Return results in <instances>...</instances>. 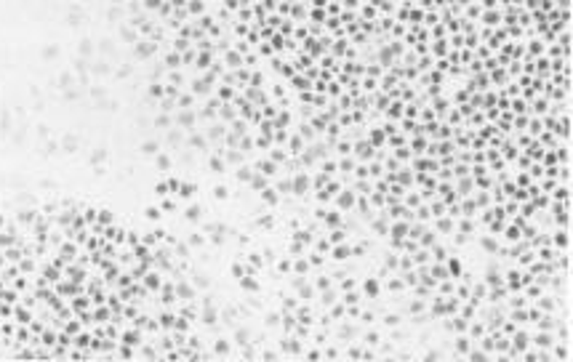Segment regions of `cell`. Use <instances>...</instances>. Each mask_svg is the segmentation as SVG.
Masks as SVG:
<instances>
[{
	"mask_svg": "<svg viewBox=\"0 0 573 362\" xmlns=\"http://www.w3.org/2000/svg\"><path fill=\"white\" fill-rule=\"evenodd\" d=\"M414 6H419L421 11H437V0H414Z\"/></svg>",
	"mask_w": 573,
	"mask_h": 362,
	"instance_id": "7dc6e473",
	"label": "cell"
},
{
	"mask_svg": "<svg viewBox=\"0 0 573 362\" xmlns=\"http://www.w3.org/2000/svg\"><path fill=\"white\" fill-rule=\"evenodd\" d=\"M352 245V258H363L370 250V240H349Z\"/></svg>",
	"mask_w": 573,
	"mask_h": 362,
	"instance_id": "7402d4cb",
	"label": "cell"
},
{
	"mask_svg": "<svg viewBox=\"0 0 573 362\" xmlns=\"http://www.w3.org/2000/svg\"><path fill=\"white\" fill-rule=\"evenodd\" d=\"M432 229L437 234H443V237H448V234L456 232V218H451V216H440V218H432Z\"/></svg>",
	"mask_w": 573,
	"mask_h": 362,
	"instance_id": "52a82bcc",
	"label": "cell"
},
{
	"mask_svg": "<svg viewBox=\"0 0 573 362\" xmlns=\"http://www.w3.org/2000/svg\"><path fill=\"white\" fill-rule=\"evenodd\" d=\"M520 216H522V218H528V221H533V216H536V205H533V200H525V203H520Z\"/></svg>",
	"mask_w": 573,
	"mask_h": 362,
	"instance_id": "e575fe53",
	"label": "cell"
},
{
	"mask_svg": "<svg viewBox=\"0 0 573 362\" xmlns=\"http://www.w3.org/2000/svg\"><path fill=\"white\" fill-rule=\"evenodd\" d=\"M480 27H501V8H493V11H483L477 19Z\"/></svg>",
	"mask_w": 573,
	"mask_h": 362,
	"instance_id": "ba28073f",
	"label": "cell"
},
{
	"mask_svg": "<svg viewBox=\"0 0 573 362\" xmlns=\"http://www.w3.org/2000/svg\"><path fill=\"white\" fill-rule=\"evenodd\" d=\"M341 8H352V11H357L360 6H363V0H339Z\"/></svg>",
	"mask_w": 573,
	"mask_h": 362,
	"instance_id": "f907efd6",
	"label": "cell"
},
{
	"mask_svg": "<svg viewBox=\"0 0 573 362\" xmlns=\"http://www.w3.org/2000/svg\"><path fill=\"white\" fill-rule=\"evenodd\" d=\"M475 181V189H483V192H488L493 187V176L491 173H485V176H477V179H472Z\"/></svg>",
	"mask_w": 573,
	"mask_h": 362,
	"instance_id": "836d02e7",
	"label": "cell"
},
{
	"mask_svg": "<svg viewBox=\"0 0 573 362\" xmlns=\"http://www.w3.org/2000/svg\"><path fill=\"white\" fill-rule=\"evenodd\" d=\"M328 258H331L333 264H344V261H349V258H352V245H349V240H347V242H339V245H331V250H328Z\"/></svg>",
	"mask_w": 573,
	"mask_h": 362,
	"instance_id": "5b68a950",
	"label": "cell"
},
{
	"mask_svg": "<svg viewBox=\"0 0 573 362\" xmlns=\"http://www.w3.org/2000/svg\"><path fill=\"white\" fill-rule=\"evenodd\" d=\"M333 102L339 104V109H341V112H349V109H352V96L347 94V91H344V94H341L339 99H333Z\"/></svg>",
	"mask_w": 573,
	"mask_h": 362,
	"instance_id": "f35d334b",
	"label": "cell"
},
{
	"mask_svg": "<svg viewBox=\"0 0 573 362\" xmlns=\"http://www.w3.org/2000/svg\"><path fill=\"white\" fill-rule=\"evenodd\" d=\"M384 176V163L381 160H368V179H381Z\"/></svg>",
	"mask_w": 573,
	"mask_h": 362,
	"instance_id": "d4e9b609",
	"label": "cell"
},
{
	"mask_svg": "<svg viewBox=\"0 0 573 362\" xmlns=\"http://www.w3.org/2000/svg\"><path fill=\"white\" fill-rule=\"evenodd\" d=\"M499 237L496 234H480V248H483L485 256H496V250H499Z\"/></svg>",
	"mask_w": 573,
	"mask_h": 362,
	"instance_id": "7c38bea8",
	"label": "cell"
},
{
	"mask_svg": "<svg viewBox=\"0 0 573 362\" xmlns=\"http://www.w3.org/2000/svg\"><path fill=\"white\" fill-rule=\"evenodd\" d=\"M421 22H424V11H421L419 6H411L408 8V16H406V24L411 27V24H421Z\"/></svg>",
	"mask_w": 573,
	"mask_h": 362,
	"instance_id": "83f0119b",
	"label": "cell"
},
{
	"mask_svg": "<svg viewBox=\"0 0 573 362\" xmlns=\"http://www.w3.org/2000/svg\"><path fill=\"white\" fill-rule=\"evenodd\" d=\"M336 123H339L341 128H349V125H355V123H352V115H349V112H341L339 117H336Z\"/></svg>",
	"mask_w": 573,
	"mask_h": 362,
	"instance_id": "c3c4849f",
	"label": "cell"
},
{
	"mask_svg": "<svg viewBox=\"0 0 573 362\" xmlns=\"http://www.w3.org/2000/svg\"><path fill=\"white\" fill-rule=\"evenodd\" d=\"M331 205L336 210H341V213H349V210L355 208V192H352V187H344L339 195L331 200Z\"/></svg>",
	"mask_w": 573,
	"mask_h": 362,
	"instance_id": "3957f363",
	"label": "cell"
},
{
	"mask_svg": "<svg viewBox=\"0 0 573 362\" xmlns=\"http://www.w3.org/2000/svg\"><path fill=\"white\" fill-rule=\"evenodd\" d=\"M416 264H414V256L411 253H400L398 256V269H403V272H408V269H414Z\"/></svg>",
	"mask_w": 573,
	"mask_h": 362,
	"instance_id": "8d00e7d4",
	"label": "cell"
},
{
	"mask_svg": "<svg viewBox=\"0 0 573 362\" xmlns=\"http://www.w3.org/2000/svg\"><path fill=\"white\" fill-rule=\"evenodd\" d=\"M451 171H453V179H461V176H469V165L467 163H453Z\"/></svg>",
	"mask_w": 573,
	"mask_h": 362,
	"instance_id": "b9f144b4",
	"label": "cell"
},
{
	"mask_svg": "<svg viewBox=\"0 0 573 362\" xmlns=\"http://www.w3.org/2000/svg\"><path fill=\"white\" fill-rule=\"evenodd\" d=\"M395 181L400 184V187L406 189H414V171H411V165H400V171H395Z\"/></svg>",
	"mask_w": 573,
	"mask_h": 362,
	"instance_id": "8fae6325",
	"label": "cell"
},
{
	"mask_svg": "<svg viewBox=\"0 0 573 362\" xmlns=\"http://www.w3.org/2000/svg\"><path fill=\"white\" fill-rule=\"evenodd\" d=\"M411 256H414V264H416V266L429 264V261H432V253H429V248H416Z\"/></svg>",
	"mask_w": 573,
	"mask_h": 362,
	"instance_id": "f546056e",
	"label": "cell"
},
{
	"mask_svg": "<svg viewBox=\"0 0 573 362\" xmlns=\"http://www.w3.org/2000/svg\"><path fill=\"white\" fill-rule=\"evenodd\" d=\"M528 173H530V179H533V181H538V179L544 176V165H541V163H530Z\"/></svg>",
	"mask_w": 573,
	"mask_h": 362,
	"instance_id": "f6af8a7d",
	"label": "cell"
},
{
	"mask_svg": "<svg viewBox=\"0 0 573 362\" xmlns=\"http://www.w3.org/2000/svg\"><path fill=\"white\" fill-rule=\"evenodd\" d=\"M365 139H368L376 149L387 147V133L381 131V125H373V128H368V131H365Z\"/></svg>",
	"mask_w": 573,
	"mask_h": 362,
	"instance_id": "4fadbf2b",
	"label": "cell"
},
{
	"mask_svg": "<svg viewBox=\"0 0 573 362\" xmlns=\"http://www.w3.org/2000/svg\"><path fill=\"white\" fill-rule=\"evenodd\" d=\"M488 78H491V88H504L512 80L509 72H507V67H496V70L488 72Z\"/></svg>",
	"mask_w": 573,
	"mask_h": 362,
	"instance_id": "9c48e42d",
	"label": "cell"
},
{
	"mask_svg": "<svg viewBox=\"0 0 573 362\" xmlns=\"http://www.w3.org/2000/svg\"><path fill=\"white\" fill-rule=\"evenodd\" d=\"M552 245L557 250H570V226H552Z\"/></svg>",
	"mask_w": 573,
	"mask_h": 362,
	"instance_id": "277c9868",
	"label": "cell"
},
{
	"mask_svg": "<svg viewBox=\"0 0 573 362\" xmlns=\"http://www.w3.org/2000/svg\"><path fill=\"white\" fill-rule=\"evenodd\" d=\"M352 179H368V163H357L352 171Z\"/></svg>",
	"mask_w": 573,
	"mask_h": 362,
	"instance_id": "bcb514c9",
	"label": "cell"
},
{
	"mask_svg": "<svg viewBox=\"0 0 573 362\" xmlns=\"http://www.w3.org/2000/svg\"><path fill=\"white\" fill-rule=\"evenodd\" d=\"M429 216H432V218H440V216H445V203H443V200H437V197H432V200H429Z\"/></svg>",
	"mask_w": 573,
	"mask_h": 362,
	"instance_id": "4316f807",
	"label": "cell"
},
{
	"mask_svg": "<svg viewBox=\"0 0 573 362\" xmlns=\"http://www.w3.org/2000/svg\"><path fill=\"white\" fill-rule=\"evenodd\" d=\"M336 165H339V173H352L355 171V165H357V160L352 157V155H344L336 160Z\"/></svg>",
	"mask_w": 573,
	"mask_h": 362,
	"instance_id": "cb8c5ba5",
	"label": "cell"
},
{
	"mask_svg": "<svg viewBox=\"0 0 573 362\" xmlns=\"http://www.w3.org/2000/svg\"><path fill=\"white\" fill-rule=\"evenodd\" d=\"M512 200H517V203H525V200H530V197H528V189H517V187H515V192H512Z\"/></svg>",
	"mask_w": 573,
	"mask_h": 362,
	"instance_id": "681fc988",
	"label": "cell"
},
{
	"mask_svg": "<svg viewBox=\"0 0 573 362\" xmlns=\"http://www.w3.org/2000/svg\"><path fill=\"white\" fill-rule=\"evenodd\" d=\"M427 32H429V40H445L448 38V30H445V24H440V22H437L435 27H429Z\"/></svg>",
	"mask_w": 573,
	"mask_h": 362,
	"instance_id": "4dcf8cb0",
	"label": "cell"
},
{
	"mask_svg": "<svg viewBox=\"0 0 573 362\" xmlns=\"http://www.w3.org/2000/svg\"><path fill=\"white\" fill-rule=\"evenodd\" d=\"M339 301H341L344 306H349V304H363L365 296H363V290H360V288H352V290H344L341 296H339Z\"/></svg>",
	"mask_w": 573,
	"mask_h": 362,
	"instance_id": "d6986e66",
	"label": "cell"
},
{
	"mask_svg": "<svg viewBox=\"0 0 573 362\" xmlns=\"http://www.w3.org/2000/svg\"><path fill=\"white\" fill-rule=\"evenodd\" d=\"M403 109H406V102L395 99V102L384 109V120H390V123H400V120H403Z\"/></svg>",
	"mask_w": 573,
	"mask_h": 362,
	"instance_id": "30bf717a",
	"label": "cell"
},
{
	"mask_svg": "<svg viewBox=\"0 0 573 362\" xmlns=\"http://www.w3.org/2000/svg\"><path fill=\"white\" fill-rule=\"evenodd\" d=\"M392 155L398 157L400 163H411V157H414V155H411V149H408V144H406V147H398V149H392Z\"/></svg>",
	"mask_w": 573,
	"mask_h": 362,
	"instance_id": "ab89813d",
	"label": "cell"
},
{
	"mask_svg": "<svg viewBox=\"0 0 573 362\" xmlns=\"http://www.w3.org/2000/svg\"><path fill=\"white\" fill-rule=\"evenodd\" d=\"M445 269H448V277H451V280H459L461 272H464V264H461L459 256H448V258H445Z\"/></svg>",
	"mask_w": 573,
	"mask_h": 362,
	"instance_id": "e0dca14e",
	"label": "cell"
},
{
	"mask_svg": "<svg viewBox=\"0 0 573 362\" xmlns=\"http://www.w3.org/2000/svg\"><path fill=\"white\" fill-rule=\"evenodd\" d=\"M552 200H570V184H557L552 192H549Z\"/></svg>",
	"mask_w": 573,
	"mask_h": 362,
	"instance_id": "f1b7e54d",
	"label": "cell"
},
{
	"mask_svg": "<svg viewBox=\"0 0 573 362\" xmlns=\"http://www.w3.org/2000/svg\"><path fill=\"white\" fill-rule=\"evenodd\" d=\"M530 163H533V160H530L525 152H520V155L515 157V165H517V171H528V168H530Z\"/></svg>",
	"mask_w": 573,
	"mask_h": 362,
	"instance_id": "7bdbcfd3",
	"label": "cell"
},
{
	"mask_svg": "<svg viewBox=\"0 0 573 362\" xmlns=\"http://www.w3.org/2000/svg\"><path fill=\"white\" fill-rule=\"evenodd\" d=\"M360 290H363L365 298H381L384 296V285L376 274H368L363 282H360Z\"/></svg>",
	"mask_w": 573,
	"mask_h": 362,
	"instance_id": "7a4b0ae2",
	"label": "cell"
},
{
	"mask_svg": "<svg viewBox=\"0 0 573 362\" xmlns=\"http://www.w3.org/2000/svg\"><path fill=\"white\" fill-rule=\"evenodd\" d=\"M360 314H363V304H349L347 306V319H352V322H357Z\"/></svg>",
	"mask_w": 573,
	"mask_h": 362,
	"instance_id": "60d3db41",
	"label": "cell"
},
{
	"mask_svg": "<svg viewBox=\"0 0 573 362\" xmlns=\"http://www.w3.org/2000/svg\"><path fill=\"white\" fill-rule=\"evenodd\" d=\"M400 165H406V163H400V160L395 157L392 152L384 157V171H400Z\"/></svg>",
	"mask_w": 573,
	"mask_h": 362,
	"instance_id": "74e56055",
	"label": "cell"
},
{
	"mask_svg": "<svg viewBox=\"0 0 573 362\" xmlns=\"http://www.w3.org/2000/svg\"><path fill=\"white\" fill-rule=\"evenodd\" d=\"M312 285H315V290L320 293V290L333 288V280H331V274H320V277H315V280H312Z\"/></svg>",
	"mask_w": 573,
	"mask_h": 362,
	"instance_id": "1f68e13d",
	"label": "cell"
},
{
	"mask_svg": "<svg viewBox=\"0 0 573 362\" xmlns=\"http://www.w3.org/2000/svg\"><path fill=\"white\" fill-rule=\"evenodd\" d=\"M373 155H376V147L370 144L365 136L352 141V157H355L357 163H368V160H373Z\"/></svg>",
	"mask_w": 573,
	"mask_h": 362,
	"instance_id": "6da1fadb",
	"label": "cell"
},
{
	"mask_svg": "<svg viewBox=\"0 0 573 362\" xmlns=\"http://www.w3.org/2000/svg\"><path fill=\"white\" fill-rule=\"evenodd\" d=\"M363 3H365V0H363Z\"/></svg>",
	"mask_w": 573,
	"mask_h": 362,
	"instance_id": "db71d44e",
	"label": "cell"
},
{
	"mask_svg": "<svg viewBox=\"0 0 573 362\" xmlns=\"http://www.w3.org/2000/svg\"><path fill=\"white\" fill-rule=\"evenodd\" d=\"M435 242H440V234H437V232L432 229V226L427 224V229L419 234V248H432Z\"/></svg>",
	"mask_w": 573,
	"mask_h": 362,
	"instance_id": "ac0fdd59",
	"label": "cell"
},
{
	"mask_svg": "<svg viewBox=\"0 0 573 362\" xmlns=\"http://www.w3.org/2000/svg\"><path fill=\"white\" fill-rule=\"evenodd\" d=\"M480 6H483V11H493V8H499V0H477Z\"/></svg>",
	"mask_w": 573,
	"mask_h": 362,
	"instance_id": "816d5d0a",
	"label": "cell"
},
{
	"mask_svg": "<svg viewBox=\"0 0 573 362\" xmlns=\"http://www.w3.org/2000/svg\"><path fill=\"white\" fill-rule=\"evenodd\" d=\"M387 237H390V240H403V237H408V221H403V218L392 221V224H390V232H387Z\"/></svg>",
	"mask_w": 573,
	"mask_h": 362,
	"instance_id": "2e32d148",
	"label": "cell"
},
{
	"mask_svg": "<svg viewBox=\"0 0 573 362\" xmlns=\"http://www.w3.org/2000/svg\"><path fill=\"white\" fill-rule=\"evenodd\" d=\"M357 16H360V19H363V22H376V19H378V16H381V14L376 11V6H373V3H368V0H365V3L357 8Z\"/></svg>",
	"mask_w": 573,
	"mask_h": 362,
	"instance_id": "ffe728a7",
	"label": "cell"
},
{
	"mask_svg": "<svg viewBox=\"0 0 573 362\" xmlns=\"http://www.w3.org/2000/svg\"><path fill=\"white\" fill-rule=\"evenodd\" d=\"M328 314H331L333 322H341V319H347V306H344L341 301H336V304L328 306Z\"/></svg>",
	"mask_w": 573,
	"mask_h": 362,
	"instance_id": "603a6c76",
	"label": "cell"
},
{
	"mask_svg": "<svg viewBox=\"0 0 573 362\" xmlns=\"http://www.w3.org/2000/svg\"><path fill=\"white\" fill-rule=\"evenodd\" d=\"M448 43L445 40H429V56L432 59H443V56H448Z\"/></svg>",
	"mask_w": 573,
	"mask_h": 362,
	"instance_id": "44dd1931",
	"label": "cell"
},
{
	"mask_svg": "<svg viewBox=\"0 0 573 362\" xmlns=\"http://www.w3.org/2000/svg\"><path fill=\"white\" fill-rule=\"evenodd\" d=\"M480 14H483V6H480L477 0H472L469 6H464V16H467L469 22H477V19H480Z\"/></svg>",
	"mask_w": 573,
	"mask_h": 362,
	"instance_id": "484cf974",
	"label": "cell"
},
{
	"mask_svg": "<svg viewBox=\"0 0 573 362\" xmlns=\"http://www.w3.org/2000/svg\"><path fill=\"white\" fill-rule=\"evenodd\" d=\"M432 67H435V59L429 56V54H424V56L416 59V70H419V72H429Z\"/></svg>",
	"mask_w": 573,
	"mask_h": 362,
	"instance_id": "d590c367",
	"label": "cell"
},
{
	"mask_svg": "<svg viewBox=\"0 0 573 362\" xmlns=\"http://www.w3.org/2000/svg\"><path fill=\"white\" fill-rule=\"evenodd\" d=\"M530 346H536V349H552L554 346V333L552 330H533V333H530Z\"/></svg>",
	"mask_w": 573,
	"mask_h": 362,
	"instance_id": "8992f818",
	"label": "cell"
},
{
	"mask_svg": "<svg viewBox=\"0 0 573 362\" xmlns=\"http://www.w3.org/2000/svg\"><path fill=\"white\" fill-rule=\"evenodd\" d=\"M528 117H530V115H515V117H512V128H515V131H525Z\"/></svg>",
	"mask_w": 573,
	"mask_h": 362,
	"instance_id": "ee69618b",
	"label": "cell"
},
{
	"mask_svg": "<svg viewBox=\"0 0 573 362\" xmlns=\"http://www.w3.org/2000/svg\"><path fill=\"white\" fill-rule=\"evenodd\" d=\"M427 144H429L427 136H408V149H411V155H414V157L424 155L427 152Z\"/></svg>",
	"mask_w": 573,
	"mask_h": 362,
	"instance_id": "9a60e30c",
	"label": "cell"
},
{
	"mask_svg": "<svg viewBox=\"0 0 573 362\" xmlns=\"http://www.w3.org/2000/svg\"><path fill=\"white\" fill-rule=\"evenodd\" d=\"M414 213H416V221H424V224H432V216H429V205L427 203H421L414 208Z\"/></svg>",
	"mask_w": 573,
	"mask_h": 362,
	"instance_id": "d6a6232c",
	"label": "cell"
},
{
	"mask_svg": "<svg viewBox=\"0 0 573 362\" xmlns=\"http://www.w3.org/2000/svg\"><path fill=\"white\" fill-rule=\"evenodd\" d=\"M453 187H456V195L461 200V197H469L472 192H475V181H472V176H461V179L453 181Z\"/></svg>",
	"mask_w": 573,
	"mask_h": 362,
	"instance_id": "5bb4252c",
	"label": "cell"
},
{
	"mask_svg": "<svg viewBox=\"0 0 573 362\" xmlns=\"http://www.w3.org/2000/svg\"><path fill=\"white\" fill-rule=\"evenodd\" d=\"M456 3H459V6H469V3H472V0H456Z\"/></svg>",
	"mask_w": 573,
	"mask_h": 362,
	"instance_id": "f5cc1de1",
	"label": "cell"
}]
</instances>
